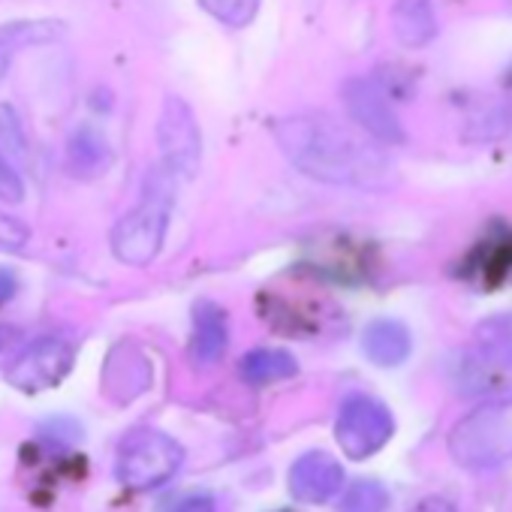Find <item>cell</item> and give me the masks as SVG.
Returning <instances> with one entry per match:
<instances>
[{
  "mask_svg": "<svg viewBox=\"0 0 512 512\" xmlns=\"http://www.w3.org/2000/svg\"><path fill=\"white\" fill-rule=\"evenodd\" d=\"M241 377L250 386H269V383H281L296 377L299 362L287 353V350H272V347H260V350H250L241 359Z\"/></svg>",
  "mask_w": 512,
  "mask_h": 512,
  "instance_id": "obj_15",
  "label": "cell"
},
{
  "mask_svg": "<svg viewBox=\"0 0 512 512\" xmlns=\"http://www.w3.org/2000/svg\"><path fill=\"white\" fill-rule=\"evenodd\" d=\"M199 4L226 28H244L260 13V0H199Z\"/></svg>",
  "mask_w": 512,
  "mask_h": 512,
  "instance_id": "obj_19",
  "label": "cell"
},
{
  "mask_svg": "<svg viewBox=\"0 0 512 512\" xmlns=\"http://www.w3.org/2000/svg\"><path fill=\"white\" fill-rule=\"evenodd\" d=\"M344 467L329 452H305L290 470V491L302 503H326L341 491Z\"/></svg>",
  "mask_w": 512,
  "mask_h": 512,
  "instance_id": "obj_9",
  "label": "cell"
},
{
  "mask_svg": "<svg viewBox=\"0 0 512 512\" xmlns=\"http://www.w3.org/2000/svg\"><path fill=\"white\" fill-rule=\"evenodd\" d=\"M389 491L377 479H359L347 488L341 500V512H386Z\"/></svg>",
  "mask_w": 512,
  "mask_h": 512,
  "instance_id": "obj_17",
  "label": "cell"
},
{
  "mask_svg": "<svg viewBox=\"0 0 512 512\" xmlns=\"http://www.w3.org/2000/svg\"><path fill=\"white\" fill-rule=\"evenodd\" d=\"M25 241H28V229L16 217L0 214V247L19 250V247H25Z\"/></svg>",
  "mask_w": 512,
  "mask_h": 512,
  "instance_id": "obj_21",
  "label": "cell"
},
{
  "mask_svg": "<svg viewBox=\"0 0 512 512\" xmlns=\"http://www.w3.org/2000/svg\"><path fill=\"white\" fill-rule=\"evenodd\" d=\"M341 103L350 115V121L365 130L371 139H377L386 148L404 145L407 133L404 124L395 112V106L389 103V94L380 88V82L368 79V76H350L341 85Z\"/></svg>",
  "mask_w": 512,
  "mask_h": 512,
  "instance_id": "obj_5",
  "label": "cell"
},
{
  "mask_svg": "<svg viewBox=\"0 0 512 512\" xmlns=\"http://www.w3.org/2000/svg\"><path fill=\"white\" fill-rule=\"evenodd\" d=\"M184 461V449L163 431L139 428L124 437L115 473L133 491H148L169 482Z\"/></svg>",
  "mask_w": 512,
  "mask_h": 512,
  "instance_id": "obj_3",
  "label": "cell"
},
{
  "mask_svg": "<svg viewBox=\"0 0 512 512\" xmlns=\"http://www.w3.org/2000/svg\"><path fill=\"white\" fill-rule=\"evenodd\" d=\"M112 163H115V151H112V142L106 139V133L100 127L82 124L70 133L67 166L76 178H82V181L103 178Z\"/></svg>",
  "mask_w": 512,
  "mask_h": 512,
  "instance_id": "obj_10",
  "label": "cell"
},
{
  "mask_svg": "<svg viewBox=\"0 0 512 512\" xmlns=\"http://www.w3.org/2000/svg\"><path fill=\"white\" fill-rule=\"evenodd\" d=\"M362 350L365 356L380 365V368H395L401 362H407L410 350H413V338L407 332L404 323L398 320H389V317H380V320H371L362 332Z\"/></svg>",
  "mask_w": 512,
  "mask_h": 512,
  "instance_id": "obj_12",
  "label": "cell"
},
{
  "mask_svg": "<svg viewBox=\"0 0 512 512\" xmlns=\"http://www.w3.org/2000/svg\"><path fill=\"white\" fill-rule=\"evenodd\" d=\"M157 145L163 154V169L172 178H193L202 160V133L193 109L181 97H166L157 121Z\"/></svg>",
  "mask_w": 512,
  "mask_h": 512,
  "instance_id": "obj_6",
  "label": "cell"
},
{
  "mask_svg": "<svg viewBox=\"0 0 512 512\" xmlns=\"http://www.w3.org/2000/svg\"><path fill=\"white\" fill-rule=\"evenodd\" d=\"M512 127V109L509 106H488L479 115H473L467 121L464 139L470 142H491L497 136H503Z\"/></svg>",
  "mask_w": 512,
  "mask_h": 512,
  "instance_id": "obj_18",
  "label": "cell"
},
{
  "mask_svg": "<svg viewBox=\"0 0 512 512\" xmlns=\"http://www.w3.org/2000/svg\"><path fill=\"white\" fill-rule=\"evenodd\" d=\"M0 154H4L19 172H25L31 163V145H28L25 127H22L16 109L7 103H0Z\"/></svg>",
  "mask_w": 512,
  "mask_h": 512,
  "instance_id": "obj_16",
  "label": "cell"
},
{
  "mask_svg": "<svg viewBox=\"0 0 512 512\" xmlns=\"http://www.w3.org/2000/svg\"><path fill=\"white\" fill-rule=\"evenodd\" d=\"M392 431H395V419L383 401L371 395H350L341 404L335 437L350 458H368L380 452L389 443Z\"/></svg>",
  "mask_w": 512,
  "mask_h": 512,
  "instance_id": "obj_7",
  "label": "cell"
},
{
  "mask_svg": "<svg viewBox=\"0 0 512 512\" xmlns=\"http://www.w3.org/2000/svg\"><path fill=\"white\" fill-rule=\"evenodd\" d=\"M229 344V323L226 311L208 299L196 302L193 308V341H190V356L196 365H214Z\"/></svg>",
  "mask_w": 512,
  "mask_h": 512,
  "instance_id": "obj_11",
  "label": "cell"
},
{
  "mask_svg": "<svg viewBox=\"0 0 512 512\" xmlns=\"http://www.w3.org/2000/svg\"><path fill=\"white\" fill-rule=\"evenodd\" d=\"M452 458L464 467H491L512 455V398L488 401L467 413L449 434Z\"/></svg>",
  "mask_w": 512,
  "mask_h": 512,
  "instance_id": "obj_2",
  "label": "cell"
},
{
  "mask_svg": "<svg viewBox=\"0 0 512 512\" xmlns=\"http://www.w3.org/2000/svg\"><path fill=\"white\" fill-rule=\"evenodd\" d=\"M389 19L392 34L404 49H425L437 37V13L431 0H395Z\"/></svg>",
  "mask_w": 512,
  "mask_h": 512,
  "instance_id": "obj_13",
  "label": "cell"
},
{
  "mask_svg": "<svg viewBox=\"0 0 512 512\" xmlns=\"http://www.w3.org/2000/svg\"><path fill=\"white\" fill-rule=\"evenodd\" d=\"M16 293H19V278H16V272L0 266V305H7Z\"/></svg>",
  "mask_w": 512,
  "mask_h": 512,
  "instance_id": "obj_23",
  "label": "cell"
},
{
  "mask_svg": "<svg viewBox=\"0 0 512 512\" xmlns=\"http://www.w3.org/2000/svg\"><path fill=\"white\" fill-rule=\"evenodd\" d=\"M16 332L13 329H7V326H0V350H4L7 344H10V338H13Z\"/></svg>",
  "mask_w": 512,
  "mask_h": 512,
  "instance_id": "obj_25",
  "label": "cell"
},
{
  "mask_svg": "<svg viewBox=\"0 0 512 512\" xmlns=\"http://www.w3.org/2000/svg\"><path fill=\"white\" fill-rule=\"evenodd\" d=\"M172 512H217V500L211 494H190L181 503H175Z\"/></svg>",
  "mask_w": 512,
  "mask_h": 512,
  "instance_id": "obj_22",
  "label": "cell"
},
{
  "mask_svg": "<svg viewBox=\"0 0 512 512\" xmlns=\"http://www.w3.org/2000/svg\"><path fill=\"white\" fill-rule=\"evenodd\" d=\"M410 512H455V506L443 497H425L422 503H416Z\"/></svg>",
  "mask_w": 512,
  "mask_h": 512,
  "instance_id": "obj_24",
  "label": "cell"
},
{
  "mask_svg": "<svg viewBox=\"0 0 512 512\" xmlns=\"http://www.w3.org/2000/svg\"><path fill=\"white\" fill-rule=\"evenodd\" d=\"M61 25L58 22H13V25H0V79L7 76L13 58L28 49V46H40V43H52L61 37Z\"/></svg>",
  "mask_w": 512,
  "mask_h": 512,
  "instance_id": "obj_14",
  "label": "cell"
},
{
  "mask_svg": "<svg viewBox=\"0 0 512 512\" xmlns=\"http://www.w3.org/2000/svg\"><path fill=\"white\" fill-rule=\"evenodd\" d=\"M73 359H76L73 344L64 341V338L49 335V338H40V341L28 344V347L16 356V362L7 368V380H10L16 389L28 392V395L46 392V389L58 386V383L70 374Z\"/></svg>",
  "mask_w": 512,
  "mask_h": 512,
  "instance_id": "obj_8",
  "label": "cell"
},
{
  "mask_svg": "<svg viewBox=\"0 0 512 512\" xmlns=\"http://www.w3.org/2000/svg\"><path fill=\"white\" fill-rule=\"evenodd\" d=\"M0 199H4V202H22L25 199L22 172L4 154H0Z\"/></svg>",
  "mask_w": 512,
  "mask_h": 512,
  "instance_id": "obj_20",
  "label": "cell"
},
{
  "mask_svg": "<svg viewBox=\"0 0 512 512\" xmlns=\"http://www.w3.org/2000/svg\"><path fill=\"white\" fill-rule=\"evenodd\" d=\"M284 157L314 181L332 187L386 190L398 172L389 154L365 130H353L326 112H299L275 124Z\"/></svg>",
  "mask_w": 512,
  "mask_h": 512,
  "instance_id": "obj_1",
  "label": "cell"
},
{
  "mask_svg": "<svg viewBox=\"0 0 512 512\" xmlns=\"http://www.w3.org/2000/svg\"><path fill=\"white\" fill-rule=\"evenodd\" d=\"M166 229H169V196L148 193L139 208L127 211L115 223L109 235L112 253L124 266H136V269L148 266L163 247Z\"/></svg>",
  "mask_w": 512,
  "mask_h": 512,
  "instance_id": "obj_4",
  "label": "cell"
},
{
  "mask_svg": "<svg viewBox=\"0 0 512 512\" xmlns=\"http://www.w3.org/2000/svg\"><path fill=\"white\" fill-rule=\"evenodd\" d=\"M506 13L512 16V0H506Z\"/></svg>",
  "mask_w": 512,
  "mask_h": 512,
  "instance_id": "obj_27",
  "label": "cell"
},
{
  "mask_svg": "<svg viewBox=\"0 0 512 512\" xmlns=\"http://www.w3.org/2000/svg\"><path fill=\"white\" fill-rule=\"evenodd\" d=\"M503 79H506V85L512 88V61H509V67H506V73H503Z\"/></svg>",
  "mask_w": 512,
  "mask_h": 512,
  "instance_id": "obj_26",
  "label": "cell"
}]
</instances>
